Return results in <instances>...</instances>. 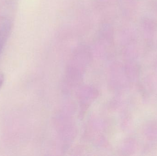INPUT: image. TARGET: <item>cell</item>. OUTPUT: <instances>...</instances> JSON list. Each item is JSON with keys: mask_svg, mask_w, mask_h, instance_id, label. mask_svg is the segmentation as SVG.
Listing matches in <instances>:
<instances>
[{"mask_svg": "<svg viewBox=\"0 0 157 156\" xmlns=\"http://www.w3.org/2000/svg\"><path fill=\"white\" fill-rule=\"evenodd\" d=\"M4 81V76L2 73H0V89L2 88Z\"/></svg>", "mask_w": 157, "mask_h": 156, "instance_id": "obj_1", "label": "cell"}]
</instances>
